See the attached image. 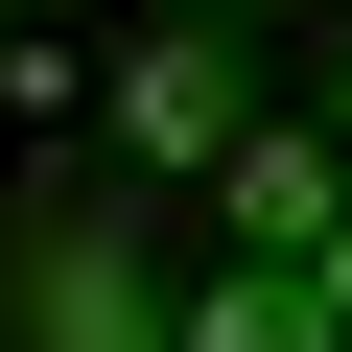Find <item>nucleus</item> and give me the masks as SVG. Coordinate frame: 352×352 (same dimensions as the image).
Here are the masks:
<instances>
[{
    "label": "nucleus",
    "mask_w": 352,
    "mask_h": 352,
    "mask_svg": "<svg viewBox=\"0 0 352 352\" xmlns=\"http://www.w3.org/2000/svg\"><path fill=\"white\" fill-rule=\"evenodd\" d=\"M24 352H164V305H141V235H118V212H24Z\"/></svg>",
    "instance_id": "obj_1"
},
{
    "label": "nucleus",
    "mask_w": 352,
    "mask_h": 352,
    "mask_svg": "<svg viewBox=\"0 0 352 352\" xmlns=\"http://www.w3.org/2000/svg\"><path fill=\"white\" fill-rule=\"evenodd\" d=\"M118 141L212 188V141H235V24H141V47H118Z\"/></svg>",
    "instance_id": "obj_2"
},
{
    "label": "nucleus",
    "mask_w": 352,
    "mask_h": 352,
    "mask_svg": "<svg viewBox=\"0 0 352 352\" xmlns=\"http://www.w3.org/2000/svg\"><path fill=\"white\" fill-rule=\"evenodd\" d=\"M212 188H235V258H305V235L352 212V164H329V141H282V118H235V141H212Z\"/></svg>",
    "instance_id": "obj_3"
},
{
    "label": "nucleus",
    "mask_w": 352,
    "mask_h": 352,
    "mask_svg": "<svg viewBox=\"0 0 352 352\" xmlns=\"http://www.w3.org/2000/svg\"><path fill=\"white\" fill-rule=\"evenodd\" d=\"M164 352H352V329H329V305H305L282 258H235L212 305H164Z\"/></svg>",
    "instance_id": "obj_4"
},
{
    "label": "nucleus",
    "mask_w": 352,
    "mask_h": 352,
    "mask_svg": "<svg viewBox=\"0 0 352 352\" xmlns=\"http://www.w3.org/2000/svg\"><path fill=\"white\" fill-rule=\"evenodd\" d=\"M282 282H305V305H329V329H352V212H329V235H305V258H282Z\"/></svg>",
    "instance_id": "obj_5"
},
{
    "label": "nucleus",
    "mask_w": 352,
    "mask_h": 352,
    "mask_svg": "<svg viewBox=\"0 0 352 352\" xmlns=\"http://www.w3.org/2000/svg\"><path fill=\"white\" fill-rule=\"evenodd\" d=\"M329 164H352V71H329Z\"/></svg>",
    "instance_id": "obj_6"
},
{
    "label": "nucleus",
    "mask_w": 352,
    "mask_h": 352,
    "mask_svg": "<svg viewBox=\"0 0 352 352\" xmlns=\"http://www.w3.org/2000/svg\"><path fill=\"white\" fill-rule=\"evenodd\" d=\"M188 24H235V0H188Z\"/></svg>",
    "instance_id": "obj_7"
},
{
    "label": "nucleus",
    "mask_w": 352,
    "mask_h": 352,
    "mask_svg": "<svg viewBox=\"0 0 352 352\" xmlns=\"http://www.w3.org/2000/svg\"><path fill=\"white\" fill-rule=\"evenodd\" d=\"M0 47H24V24H0Z\"/></svg>",
    "instance_id": "obj_8"
}]
</instances>
